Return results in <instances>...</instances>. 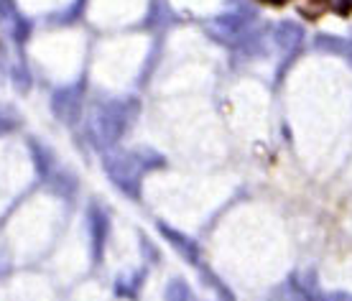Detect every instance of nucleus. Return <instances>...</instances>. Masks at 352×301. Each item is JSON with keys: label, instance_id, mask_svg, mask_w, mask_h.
Returning <instances> with one entry per match:
<instances>
[{"label": "nucleus", "instance_id": "1", "mask_svg": "<svg viewBox=\"0 0 352 301\" xmlns=\"http://www.w3.org/2000/svg\"><path fill=\"white\" fill-rule=\"evenodd\" d=\"M276 41H278V46H281L283 52H296L301 46V41H304V28L299 23L286 21V23H281V26L276 28Z\"/></svg>", "mask_w": 352, "mask_h": 301}, {"label": "nucleus", "instance_id": "2", "mask_svg": "<svg viewBox=\"0 0 352 301\" xmlns=\"http://www.w3.org/2000/svg\"><path fill=\"white\" fill-rule=\"evenodd\" d=\"M314 46H317L319 52L337 54V56H342V59L352 62V41H347V38H340V36L319 34L317 38H314Z\"/></svg>", "mask_w": 352, "mask_h": 301}, {"label": "nucleus", "instance_id": "3", "mask_svg": "<svg viewBox=\"0 0 352 301\" xmlns=\"http://www.w3.org/2000/svg\"><path fill=\"white\" fill-rule=\"evenodd\" d=\"M319 5H324L329 10H337V13H347L352 8V0H314Z\"/></svg>", "mask_w": 352, "mask_h": 301}, {"label": "nucleus", "instance_id": "4", "mask_svg": "<svg viewBox=\"0 0 352 301\" xmlns=\"http://www.w3.org/2000/svg\"><path fill=\"white\" fill-rule=\"evenodd\" d=\"M319 301H352V293H347V291H335V293H327V296H322Z\"/></svg>", "mask_w": 352, "mask_h": 301}, {"label": "nucleus", "instance_id": "5", "mask_svg": "<svg viewBox=\"0 0 352 301\" xmlns=\"http://www.w3.org/2000/svg\"><path fill=\"white\" fill-rule=\"evenodd\" d=\"M261 3H268V5H283V3H289V0H261Z\"/></svg>", "mask_w": 352, "mask_h": 301}]
</instances>
